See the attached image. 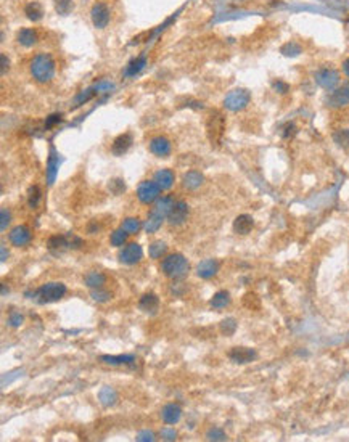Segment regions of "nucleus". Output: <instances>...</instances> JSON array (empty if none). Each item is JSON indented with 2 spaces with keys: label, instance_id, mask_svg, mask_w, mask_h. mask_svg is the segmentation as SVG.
I'll use <instances>...</instances> for the list:
<instances>
[{
  "label": "nucleus",
  "instance_id": "27",
  "mask_svg": "<svg viewBox=\"0 0 349 442\" xmlns=\"http://www.w3.org/2000/svg\"><path fill=\"white\" fill-rule=\"evenodd\" d=\"M24 15H26V18L29 19V21H33V23H37V21H40V19L44 18V8H42V5H40L39 2H29V4H26V7H24Z\"/></svg>",
  "mask_w": 349,
  "mask_h": 442
},
{
  "label": "nucleus",
  "instance_id": "55",
  "mask_svg": "<svg viewBox=\"0 0 349 442\" xmlns=\"http://www.w3.org/2000/svg\"><path fill=\"white\" fill-rule=\"evenodd\" d=\"M343 73L349 77V58H346V60L343 61Z\"/></svg>",
  "mask_w": 349,
  "mask_h": 442
},
{
  "label": "nucleus",
  "instance_id": "35",
  "mask_svg": "<svg viewBox=\"0 0 349 442\" xmlns=\"http://www.w3.org/2000/svg\"><path fill=\"white\" fill-rule=\"evenodd\" d=\"M40 200H42V193H40V188L37 187V185L29 187V190H28V204H29V208H33V209L39 208Z\"/></svg>",
  "mask_w": 349,
  "mask_h": 442
},
{
  "label": "nucleus",
  "instance_id": "28",
  "mask_svg": "<svg viewBox=\"0 0 349 442\" xmlns=\"http://www.w3.org/2000/svg\"><path fill=\"white\" fill-rule=\"evenodd\" d=\"M153 180L159 185L161 190H168V188L172 187V183H174V172L169 171V169H159L155 174V179H153Z\"/></svg>",
  "mask_w": 349,
  "mask_h": 442
},
{
  "label": "nucleus",
  "instance_id": "6",
  "mask_svg": "<svg viewBox=\"0 0 349 442\" xmlns=\"http://www.w3.org/2000/svg\"><path fill=\"white\" fill-rule=\"evenodd\" d=\"M251 94L246 89H233L224 98V106L229 111H241L248 106Z\"/></svg>",
  "mask_w": 349,
  "mask_h": 442
},
{
  "label": "nucleus",
  "instance_id": "46",
  "mask_svg": "<svg viewBox=\"0 0 349 442\" xmlns=\"http://www.w3.org/2000/svg\"><path fill=\"white\" fill-rule=\"evenodd\" d=\"M92 299L97 301V302H106L111 299V294L108 291H101L97 288L95 291H92Z\"/></svg>",
  "mask_w": 349,
  "mask_h": 442
},
{
  "label": "nucleus",
  "instance_id": "16",
  "mask_svg": "<svg viewBox=\"0 0 349 442\" xmlns=\"http://www.w3.org/2000/svg\"><path fill=\"white\" fill-rule=\"evenodd\" d=\"M229 357L235 364H248L253 362L256 358V352L250 347H243V346H237L233 347L232 351H229Z\"/></svg>",
  "mask_w": 349,
  "mask_h": 442
},
{
  "label": "nucleus",
  "instance_id": "4",
  "mask_svg": "<svg viewBox=\"0 0 349 442\" xmlns=\"http://www.w3.org/2000/svg\"><path fill=\"white\" fill-rule=\"evenodd\" d=\"M48 250L55 253V254H61L68 250H77L82 246V240L77 238L76 235L73 233H68V235H53L50 236V240L47 243Z\"/></svg>",
  "mask_w": 349,
  "mask_h": 442
},
{
  "label": "nucleus",
  "instance_id": "1",
  "mask_svg": "<svg viewBox=\"0 0 349 442\" xmlns=\"http://www.w3.org/2000/svg\"><path fill=\"white\" fill-rule=\"evenodd\" d=\"M31 76L40 84H47L55 76V61L50 55L40 53L31 61Z\"/></svg>",
  "mask_w": 349,
  "mask_h": 442
},
{
  "label": "nucleus",
  "instance_id": "31",
  "mask_svg": "<svg viewBox=\"0 0 349 442\" xmlns=\"http://www.w3.org/2000/svg\"><path fill=\"white\" fill-rule=\"evenodd\" d=\"M95 94H97L95 87H87V89H84V90H80L79 94L74 97V100H73V105H71V108H73V109H76V108L82 106L84 103H87L89 100H92V98H94V97H95Z\"/></svg>",
  "mask_w": 349,
  "mask_h": 442
},
{
  "label": "nucleus",
  "instance_id": "26",
  "mask_svg": "<svg viewBox=\"0 0 349 442\" xmlns=\"http://www.w3.org/2000/svg\"><path fill=\"white\" fill-rule=\"evenodd\" d=\"M98 400H100V404H101V405H105V407L115 405V404H116V400H118V393H116V389H115V388H111V386H103V388H101V389L98 391Z\"/></svg>",
  "mask_w": 349,
  "mask_h": 442
},
{
  "label": "nucleus",
  "instance_id": "15",
  "mask_svg": "<svg viewBox=\"0 0 349 442\" xmlns=\"http://www.w3.org/2000/svg\"><path fill=\"white\" fill-rule=\"evenodd\" d=\"M8 240L13 246H26L31 241V230L26 225H18L12 232L8 233Z\"/></svg>",
  "mask_w": 349,
  "mask_h": 442
},
{
  "label": "nucleus",
  "instance_id": "52",
  "mask_svg": "<svg viewBox=\"0 0 349 442\" xmlns=\"http://www.w3.org/2000/svg\"><path fill=\"white\" fill-rule=\"evenodd\" d=\"M137 440H140V442H151V440H155V434H153L151 431H140V433L137 434Z\"/></svg>",
  "mask_w": 349,
  "mask_h": 442
},
{
  "label": "nucleus",
  "instance_id": "25",
  "mask_svg": "<svg viewBox=\"0 0 349 442\" xmlns=\"http://www.w3.org/2000/svg\"><path fill=\"white\" fill-rule=\"evenodd\" d=\"M98 361L101 364H106V365H130L136 362V357L134 355H129V354H122V355H101Z\"/></svg>",
  "mask_w": 349,
  "mask_h": 442
},
{
  "label": "nucleus",
  "instance_id": "11",
  "mask_svg": "<svg viewBox=\"0 0 349 442\" xmlns=\"http://www.w3.org/2000/svg\"><path fill=\"white\" fill-rule=\"evenodd\" d=\"M142 258H143V250L139 243H129L119 253V261L127 265H134L140 262Z\"/></svg>",
  "mask_w": 349,
  "mask_h": 442
},
{
  "label": "nucleus",
  "instance_id": "47",
  "mask_svg": "<svg viewBox=\"0 0 349 442\" xmlns=\"http://www.w3.org/2000/svg\"><path fill=\"white\" fill-rule=\"evenodd\" d=\"M113 89H115V84L110 80H100L98 84H95V90L97 94H103V92H113Z\"/></svg>",
  "mask_w": 349,
  "mask_h": 442
},
{
  "label": "nucleus",
  "instance_id": "42",
  "mask_svg": "<svg viewBox=\"0 0 349 442\" xmlns=\"http://www.w3.org/2000/svg\"><path fill=\"white\" fill-rule=\"evenodd\" d=\"M23 373H24V370L18 368V370H13V372H10L8 375H4V376H2V386L5 388V386H8L10 383H13L16 378L23 376Z\"/></svg>",
  "mask_w": 349,
  "mask_h": 442
},
{
  "label": "nucleus",
  "instance_id": "19",
  "mask_svg": "<svg viewBox=\"0 0 349 442\" xmlns=\"http://www.w3.org/2000/svg\"><path fill=\"white\" fill-rule=\"evenodd\" d=\"M161 418L166 425H176L182 418V408L176 404H168L161 410Z\"/></svg>",
  "mask_w": 349,
  "mask_h": 442
},
{
  "label": "nucleus",
  "instance_id": "24",
  "mask_svg": "<svg viewBox=\"0 0 349 442\" xmlns=\"http://www.w3.org/2000/svg\"><path fill=\"white\" fill-rule=\"evenodd\" d=\"M174 204H176V201H174L172 197L158 198L155 208H153V212H156V214L161 215V217L166 219V217H169V214H171V211H172V208H174Z\"/></svg>",
  "mask_w": 349,
  "mask_h": 442
},
{
  "label": "nucleus",
  "instance_id": "39",
  "mask_svg": "<svg viewBox=\"0 0 349 442\" xmlns=\"http://www.w3.org/2000/svg\"><path fill=\"white\" fill-rule=\"evenodd\" d=\"M280 52L285 57H298L303 52V47L298 42H294V40H291V42H286L285 45H282Z\"/></svg>",
  "mask_w": 349,
  "mask_h": 442
},
{
  "label": "nucleus",
  "instance_id": "14",
  "mask_svg": "<svg viewBox=\"0 0 349 442\" xmlns=\"http://www.w3.org/2000/svg\"><path fill=\"white\" fill-rule=\"evenodd\" d=\"M189 204L185 201H176V204H174V208L169 214V224L171 225H182L183 222H185L189 219Z\"/></svg>",
  "mask_w": 349,
  "mask_h": 442
},
{
  "label": "nucleus",
  "instance_id": "7",
  "mask_svg": "<svg viewBox=\"0 0 349 442\" xmlns=\"http://www.w3.org/2000/svg\"><path fill=\"white\" fill-rule=\"evenodd\" d=\"M159 193L161 187L155 180H143L137 187V197L145 204H151L153 201H156L159 198Z\"/></svg>",
  "mask_w": 349,
  "mask_h": 442
},
{
  "label": "nucleus",
  "instance_id": "8",
  "mask_svg": "<svg viewBox=\"0 0 349 442\" xmlns=\"http://www.w3.org/2000/svg\"><path fill=\"white\" fill-rule=\"evenodd\" d=\"M110 8L108 5H105L103 2H97L94 4L90 10V19H92V24H94L97 29H105L110 24Z\"/></svg>",
  "mask_w": 349,
  "mask_h": 442
},
{
  "label": "nucleus",
  "instance_id": "13",
  "mask_svg": "<svg viewBox=\"0 0 349 442\" xmlns=\"http://www.w3.org/2000/svg\"><path fill=\"white\" fill-rule=\"evenodd\" d=\"M148 148H150V151L153 153V155L158 156V158H168L171 155V150H172L171 142L166 137H161V135L151 139Z\"/></svg>",
  "mask_w": 349,
  "mask_h": 442
},
{
  "label": "nucleus",
  "instance_id": "49",
  "mask_svg": "<svg viewBox=\"0 0 349 442\" xmlns=\"http://www.w3.org/2000/svg\"><path fill=\"white\" fill-rule=\"evenodd\" d=\"M272 89L277 92V94H286V92L290 90V86L286 84V82H283V80H274Z\"/></svg>",
  "mask_w": 349,
  "mask_h": 442
},
{
  "label": "nucleus",
  "instance_id": "12",
  "mask_svg": "<svg viewBox=\"0 0 349 442\" xmlns=\"http://www.w3.org/2000/svg\"><path fill=\"white\" fill-rule=\"evenodd\" d=\"M60 164H61V158L58 155V151L53 145H50V151H48V158H47V168H45V177H47V183L48 185H53L58 176V169H60Z\"/></svg>",
  "mask_w": 349,
  "mask_h": 442
},
{
  "label": "nucleus",
  "instance_id": "20",
  "mask_svg": "<svg viewBox=\"0 0 349 442\" xmlns=\"http://www.w3.org/2000/svg\"><path fill=\"white\" fill-rule=\"evenodd\" d=\"M219 272V262L216 259H204L197 267V275L200 279H212Z\"/></svg>",
  "mask_w": 349,
  "mask_h": 442
},
{
  "label": "nucleus",
  "instance_id": "56",
  "mask_svg": "<svg viewBox=\"0 0 349 442\" xmlns=\"http://www.w3.org/2000/svg\"><path fill=\"white\" fill-rule=\"evenodd\" d=\"M7 258H8L7 248H5V244H2V262H5V261H7Z\"/></svg>",
  "mask_w": 349,
  "mask_h": 442
},
{
  "label": "nucleus",
  "instance_id": "29",
  "mask_svg": "<svg viewBox=\"0 0 349 442\" xmlns=\"http://www.w3.org/2000/svg\"><path fill=\"white\" fill-rule=\"evenodd\" d=\"M106 282V275L98 270H90L84 275V283L90 288H101Z\"/></svg>",
  "mask_w": 349,
  "mask_h": 442
},
{
  "label": "nucleus",
  "instance_id": "21",
  "mask_svg": "<svg viewBox=\"0 0 349 442\" xmlns=\"http://www.w3.org/2000/svg\"><path fill=\"white\" fill-rule=\"evenodd\" d=\"M147 65V57L145 55H139L136 57L134 60H130L126 69L122 71V74H124V77H136L137 74H140L143 68H145Z\"/></svg>",
  "mask_w": 349,
  "mask_h": 442
},
{
  "label": "nucleus",
  "instance_id": "18",
  "mask_svg": "<svg viewBox=\"0 0 349 442\" xmlns=\"http://www.w3.org/2000/svg\"><path fill=\"white\" fill-rule=\"evenodd\" d=\"M132 142H134V139H132V135L129 132L126 133H121V135H118L115 139V142H113L111 145V151L115 156H122L124 153H127V150L132 147Z\"/></svg>",
  "mask_w": 349,
  "mask_h": 442
},
{
  "label": "nucleus",
  "instance_id": "33",
  "mask_svg": "<svg viewBox=\"0 0 349 442\" xmlns=\"http://www.w3.org/2000/svg\"><path fill=\"white\" fill-rule=\"evenodd\" d=\"M163 220H164V217H161L159 214H156V212H153V211H151V212L148 214L147 222L143 224V229H145L147 233H155V232L161 227Z\"/></svg>",
  "mask_w": 349,
  "mask_h": 442
},
{
  "label": "nucleus",
  "instance_id": "17",
  "mask_svg": "<svg viewBox=\"0 0 349 442\" xmlns=\"http://www.w3.org/2000/svg\"><path fill=\"white\" fill-rule=\"evenodd\" d=\"M159 307V297L155 293H145L139 301V309L145 314L155 315Z\"/></svg>",
  "mask_w": 349,
  "mask_h": 442
},
{
  "label": "nucleus",
  "instance_id": "44",
  "mask_svg": "<svg viewBox=\"0 0 349 442\" xmlns=\"http://www.w3.org/2000/svg\"><path fill=\"white\" fill-rule=\"evenodd\" d=\"M108 187L115 195H121L122 191L126 190V183H124V180H122V179H111Z\"/></svg>",
  "mask_w": 349,
  "mask_h": 442
},
{
  "label": "nucleus",
  "instance_id": "41",
  "mask_svg": "<svg viewBox=\"0 0 349 442\" xmlns=\"http://www.w3.org/2000/svg\"><path fill=\"white\" fill-rule=\"evenodd\" d=\"M235 330H237V322L233 320V318H225V320H222L221 323V332L224 335L230 336Z\"/></svg>",
  "mask_w": 349,
  "mask_h": 442
},
{
  "label": "nucleus",
  "instance_id": "54",
  "mask_svg": "<svg viewBox=\"0 0 349 442\" xmlns=\"http://www.w3.org/2000/svg\"><path fill=\"white\" fill-rule=\"evenodd\" d=\"M0 60H2V76L7 74V69L10 68V60L7 58V55L2 53V57H0Z\"/></svg>",
  "mask_w": 349,
  "mask_h": 442
},
{
  "label": "nucleus",
  "instance_id": "10",
  "mask_svg": "<svg viewBox=\"0 0 349 442\" xmlns=\"http://www.w3.org/2000/svg\"><path fill=\"white\" fill-rule=\"evenodd\" d=\"M327 105L332 108H341L349 105V82L338 89H333L325 98Z\"/></svg>",
  "mask_w": 349,
  "mask_h": 442
},
{
  "label": "nucleus",
  "instance_id": "5",
  "mask_svg": "<svg viewBox=\"0 0 349 442\" xmlns=\"http://www.w3.org/2000/svg\"><path fill=\"white\" fill-rule=\"evenodd\" d=\"M206 132H208V139L214 147H218L225 132V118L221 111H212L208 122H206Z\"/></svg>",
  "mask_w": 349,
  "mask_h": 442
},
{
  "label": "nucleus",
  "instance_id": "3",
  "mask_svg": "<svg viewBox=\"0 0 349 442\" xmlns=\"http://www.w3.org/2000/svg\"><path fill=\"white\" fill-rule=\"evenodd\" d=\"M68 291V288L65 283L61 282H48L37 288V291L34 293L36 301L40 304H48V302H57L61 297H65Z\"/></svg>",
  "mask_w": 349,
  "mask_h": 442
},
{
  "label": "nucleus",
  "instance_id": "2",
  "mask_svg": "<svg viewBox=\"0 0 349 442\" xmlns=\"http://www.w3.org/2000/svg\"><path fill=\"white\" fill-rule=\"evenodd\" d=\"M161 270L163 273L169 277L172 280H180L183 277H187L190 272V264L189 261L183 258L182 254H169L163 259L161 262Z\"/></svg>",
  "mask_w": 349,
  "mask_h": 442
},
{
  "label": "nucleus",
  "instance_id": "32",
  "mask_svg": "<svg viewBox=\"0 0 349 442\" xmlns=\"http://www.w3.org/2000/svg\"><path fill=\"white\" fill-rule=\"evenodd\" d=\"M209 304H211L212 309H216V311H222V309H225V307H227V306L230 304V294H229L227 291H219V293H216V294L211 297Z\"/></svg>",
  "mask_w": 349,
  "mask_h": 442
},
{
  "label": "nucleus",
  "instance_id": "48",
  "mask_svg": "<svg viewBox=\"0 0 349 442\" xmlns=\"http://www.w3.org/2000/svg\"><path fill=\"white\" fill-rule=\"evenodd\" d=\"M60 122H61V115H58V113H55V115H50L45 119V129L50 130L52 127H55L57 124H60Z\"/></svg>",
  "mask_w": 349,
  "mask_h": 442
},
{
  "label": "nucleus",
  "instance_id": "53",
  "mask_svg": "<svg viewBox=\"0 0 349 442\" xmlns=\"http://www.w3.org/2000/svg\"><path fill=\"white\" fill-rule=\"evenodd\" d=\"M296 133V126L293 124V122H288V124L285 126V129H283V137L285 139H290V137H293Z\"/></svg>",
  "mask_w": 349,
  "mask_h": 442
},
{
  "label": "nucleus",
  "instance_id": "51",
  "mask_svg": "<svg viewBox=\"0 0 349 442\" xmlns=\"http://www.w3.org/2000/svg\"><path fill=\"white\" fill-rule=\"evenodd\" d=\"M161 437L164 439V440H176L177 439V433L174 429H171V428H164V429H161Z\"/></svg>",
  "mask_w": 349,
  "mask_h": 442
},
{
  "label": "nucleus",
  "instance_id": "34",
  "mask_svg": "<svg viewBox=\"0 0 349 442\" xmlns=\"http://www.w3.org/2000/svg\"><path fill=\"white\" fill-rule=\"evenodd\" d=\"M148 253H150V258H151V259H159V258H163V256L168 253V244L164 243L163 240L153 241V243L150 244V248H148Z\"/></svg>",
  "mask_w": 349,
  "mask_h": 442
},
{
  "label": "nucleus",
  "instance_id": "22",
  "mask_svg": "<svg viewBox=\"0 0 349 442\" xmlns=\"http://www.w3.org/2000/svg\"><path fill=\"white\" fill-rule=\"evenodd\" d=\"M254 227V219L248 214H241L238 215L237 219L233 222V232L238 233V235H246L250 233Z\"/></svg>",
  "mask_w": 349,
  "mask_h": 442
},
{
  "label": "nucleus",
  "instance_id": "37",
  "mask_svg": "<svg viewBox=\"0 0 349 442\" xmlns=\"http://www.w3.org/2000/svg\"><path fill=\"white\" fill-rule=\"evenodd\" d=\"M333 140L336 142L338 147L349 150V129H338L333 133Z\"/></svg>",
  "mask_w": 349,
  "mask_h": 442
},
{
  "label": "nucleus",
  "instance_id": "38",
  "mask_svg": "<svg viewBox=\"0 0 349 442\" xmlns=\"http://www.w3.org/2000/svg\"><path fill=\"white\" fill-rule=\"evenodd\" d=\"M127 232L124 230V229H118V230H115L111 233V236H110V243L113 244V246H116V248H119V246H124V243L127 241Z\"/></svg>",
  "mask_w": 349,
  "mask_h": 442
},
{
  "label": "nucleus",
  "instance_id": "23",
  "mask_svg": "<svg viewBox=\"0 0 349 442\" xmlns=\"http://www.w3.org/2000/svg\"><path fill=\"white\" fill-rule=\"evenodd\" d=\"M16 40L23 47H34L37 44V33L31 27H21L16 34Z\"/></svg>",
  "mask_w": 349,
  "mask_h": 442
},
{
  "label": "nucleus",
  "instance_id": "45",
  "mask_svg": "<svg viewBox=\"0 0 349 442\" xmlns=\"http://www.w3.org/2000/svg\"><path fill=\"white\" fill-rule=\"evenodd\" d=\"M206 439L208 440H225L227 439V436H225V433L222 429L219 428H211L208 433H206Z\"/></svg>",
  "mask_w": 349,
  "mask_h": 442
},
{
  "label": "nucleus",
  "instance_id": "40",
  "mask_svg": "<svg viewBox=\"0 0 349 442\" xmlns=\"http://www.w3.org/2000/svg\"><path fill=\"white\" fill-rule=\"evenodd\" d=\"M121 227L124 229L129 235H136V233L140 230L142 224H140V220H139L137 217H127L124 222H122Z\"/></svg>",
  "mask_w": 349,
  "mask_h": 442
},
{
  "label": "nucleus",
  "instance_id": "30",
  "mask_svg": "<svg viewBox=\"0 0 349 442\" xmlns=\"http://www.w3.org/2000/svg\"><path fill=\"white\" fill-rule=\"evenodd\" d=\"M182 183H183V187H185L187 190H197L198 187H201L203 176L197 171H189L185 176H183Z\"/></svg>",
  "mask_w": 349,
  "mask_h": 442
},
{
  "label": "nucleus",
  "instance_id": "50",
  "mask_svg": "<svg viewBox=\"0 0 349 442\" xmlns=\"http://www.w3.org/2000/svg\"><path fill=\"white\" fill-rule=\"evenodd\" d=\"M0 219H2V225H0V229H2V232H5L7 227H8V224H10V220H12V214H10L8 209L4 208L2 212H0Z\"/></svg>",
  "mask_w": 349,
  "mask_h": 442
},
{
  "label": "nucleus",
  "instance_id": "9",
  "mask_svg": "<svg viewBox=\"0 0 349 442\" xmlns=\"http://www.w3.org/2000/svg\"><path fill=\"white\" fill-rule=\"evenodd\" d=\"M314 77L317 84L327 90H333L338 86V82H340V74L333 68H320Z\"/></svg>",
  "mask_w": 349,
  "mask_h": 442
},
{
  "label": "nucleus",
  "instance_id": "36",
  "mask_svg": "<svg viewBox=\"0 0 349 442\" xmlns=\"http://www.w3.org/2000/svg\"><path fill=\"white\" fill-rule=\"evenodd\" d=\"M53 5H55V12L61 16L69 15L74 8L73 0H53Z\"/></svg>",
  "mask_w": 349,
  "mask_h": 442
},
{
  "label": "nucleus",
  "instance_id": "43",
  "mask_svg": "<svg viewBox=\"0 0 349 442\" xmlns=\"http://www.w3.org/2000/svg\"><path fill=\"white\" fill-rule=\"evenodd\" d=\"M23 315H21V312H18V311H12L8 314V325L10 326H13V328H18V326H21V323H23Z\"/></svg>",
  "mask_w": 349,
  "mask_h": 442
}]
</instances>
